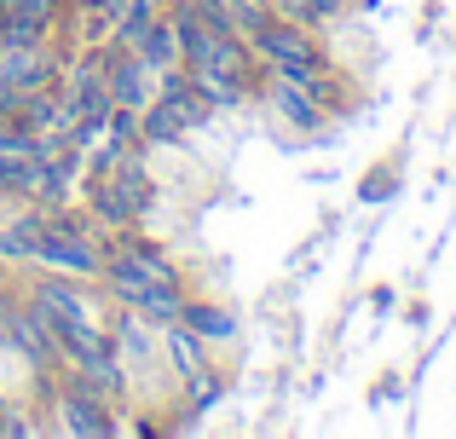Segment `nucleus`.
<instances>
[{
    "instance_id": "obj_1",
    "label": "nucleus",
    "mask_w": 456,
    "mask_h": 439,
    "mask_svg": "<svg viewBox=\"0 0 456 439\" xmlns=\"http://www.w3.org/2000/svg\"><path fill=\"white\" fill-rule=\"evenodd\" d=\"M208 122H214L208 99L197 93L191 69L174 64V69H162V81H156V99L139 110V145H145V150H179L191 134H202Z\"/></svg>"
},
{
    "instance_id": "obj_2",
    "label": "nucleus",
    "mask_w": 456,
    "mask_h": 439,
    "mask_svg": "<svg viewBox=\"0 0 456 439\" xmlns=\"http://www.w3.org/2000/svg\"><path fill=\"white\" fill-rule=\"evenodd\" d=\"M248 46H255V58L283 81H306L312 69L335 64L330 46H323V29H306V23H295V18H278V12L248 35Z\"/></svg>"
},
{
    "instance_id": "obj_5",
    "label": "nucleus",
    "mask_w": 456,
    "mask_h": 439,
    "mask_svg": "<svg viewBox=\"0 0 456 439\" xmlns=\"http://www.w3.org/2000/svg\"><path fill=\"white\" fill-rule=\"evenodd\" d=\"M104 81H110V99L127 104V110H145V104L156 99V69L145 64V58L134 53V46H116L104 41Z\"/></svg>"
},
{
    "instance_id": "obj_14",
    "label": "nucleus",
    "mask_w": 456,
    "mask_h": 439,
    "mask_svg": "<svg viewBox=\"0 0 456 439\" xmlns=\"http://www.w3.org/2000/svg\"><path fill=\"white\" fill-rule=\"evenodd\" d=\"M358 197H364V203H387V197H393V162L370 168V180L358 185Z\"/></svg>"
},
{
    "instance_id": "obj_7",
    "label": "nucleus",
    "mask_w": 456,
    "mask_h": 439,
    "mask_svg": "<svg viewBox=\"0 0 456 439\" xmlns=\"http://www.w3.org/2000/svg\"><path fill=\"white\" fill-rule=\"evenodd\" d=\"M179 324H185L191 336H202L208 347H232V341H237V313L225 301H208V295H185Z\"/></svg>"
},
{
    "instance_id": "obj_3",
    "label": "nucleus",
    "mask_w": 456,
    "mask_h": 439,
    "mask_svg": "<svg viewBox=\"0 0 456 439\" xmlns=\"http://www.w3.org/2000/svg\"><path fill=\"white\" fill-rule=\"evenodd\" d=\"M58 370L76 376V382L93 387V394H104L116 411H134V376H127L122 353L110 347V336H99L93 347H81V353H69V359H58Z\"/></svg>"
},
{
    "instance_id": "obj_12",
    "label": "nucleus",
    "mask_w": 456,
    "mask_h": 439,
    "mask_svg": "<svg viewBox=\"0 0 456 439\" xmlns=\"http://www.w3.org/2000/svg\"><path fill=\"white\" fill-rule=\"evenodd\" d=\"M69 0H0V18H23V23H41V29H58Z\"/></svg>"
},
{
    "instance_id": "obj_6",
    "label": "nucleus",
    "mask_w": 456,
    "mask_h": 439,
    "mask_svg": "<svg viewBox=\"0 0 456 439\" xmlns=\"http://www.w3.org/2000/svg\"><path fill=\"white\" fill-rule=\"evenodd\" d=\"M214 364V347L202 336H191L185 324H167L162 329V370L174 376V387H185L197 370H208Z\"/></svg>"
},
{
    "instance_id": "obj_10",
    "label": "nucleus",
    "mask_w": 456,
    "mask_h": 439,
    "mask_svg": "<svg viewBox=\"0 0 456 439\" xmlns=\"http://www.w3.org/2000/svg\"><path fill=\"white\" fill-rule=\"evenodd\" d=\"M35 434H53L46 417H35L23 394H0V439H35Z\"/></svg>"
},
{
    "instance_id": "obj_4",
    "label": "nucleus",
    "mask_w": 456,
    "mask_h": 439,
    "mask_svg": "<svg viewBox=\"0 0 456 439\" xmlns=\"http://www.w3.org/2000/svg\"><path fill=\"white\" fill-rule=\"evenodd\" d=\"M260 99H266V110L278 116L289 134H306V139H312V134H323V127L335 122V116L323 110L318 99H312L301 81H283V76H272V69H266V81H260Z\"/></svg>"
},
{
    "instance_id": "obj_13",
    "label": "nucleus",
    "mask_w": 456,
    "mask_h": 439,
    "mask_svg": "<svg viewBox=\"0 0 456 439\" xmlns=\"http://www.w3.org/2000/svg\"><path fill=\"white\" fill-rule=\"evenodd\" d=\"M23 168H29V157H0V203H23Z\"/></svg>"
},
{
    "instance_id": "obj_9",
    "label": "nucleus",
    "mask_w": 456,
    "mask_h": 439,
    "mask_svg": "<svg viewBox=\"0 0 456 439\" xmlns=\"http://www.w3.org/2000/svg\"><path fill=\"white\" fill-rule=\"evenodd\" d=\"M162 12H167V0H127L122 18L110 23V41L116 46H139V35H145L151 23H162Z\"/></svg>"
},
{
    "instance_id": "obj_8",
    "label": "nucleus",
    "mask_w": 456,
    "mask_h": 439,
    "mask_svg": "<svg viewBox=\"0 0 456 439\" xmlns=\"http://www.w3.org/2000/svg\"><path fill=\"white\" fill-rule=\"evenodd\" d=\"M185 295H191V283L174 278V283H151V289H139L127 306H134V313L145 318L151 329H167V324H179V306H185Z\"/></svg>"
},
{
    "instance_id": "obj_11",
    "label": "nucleus",
    "mask_w": 456,
    "mask_h": 439,
    "mask_svg": "<svg viewBox=\"0 0 456 439\" xmlns=\"http://www.w3.org/2000/svg\"><path fill=\"white\" fill-rule=\"evenodd\" d=\"M139 58L162 76V69H174L179 64V41H174V23H167V12H162V23H151L145 35H139V46H134Z\"/></svg>"
}]
</instances>
